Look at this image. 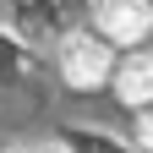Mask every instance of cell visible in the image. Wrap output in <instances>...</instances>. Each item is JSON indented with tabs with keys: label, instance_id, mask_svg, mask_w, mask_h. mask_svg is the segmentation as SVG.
Wrapping results in <instances>:
<instances>
[{
	"label": "cell",
	"instance_id": "obj_1",
	"mask_svg": "<svg viewBox=\"0 0 153 153\" xmlns=\"http://www.w3.org/2000/svg\"><path fill=\"white\" fill-rule=\"evenodd\" d=\"M60 71H66L71 88H99V82H109V71H115L109 44H104V38H88V33L66 38V49H60Z\"/></svg>",
	"mask_w": 153,
	"mask_h": 153
},
{
	"label": "cell",
	"instance_id": "obj_2",
	"mask_svg": "<svg viewBox=\"0 0 153 153\" xmlns=\"http://www.w3.org/2000/svg\"><path fill=\"white\" fill-rule=\"evenodd\" d=\"M148 27H153L148 0H99V33L109 44H142Z\"/></svg>",
	"mask_w": 153,
	"mask_h": 153
},
{
	"label": "cell",
	"instance_id": "obj_3",
	"mask_svg": "<svg viewBox=\"0 0 153 153\" xmlns=\"http://www.w3.org/2000/svg\"><path fill=\"white\" fill-rule=\"evenodd\" d=\"M109 76H115V93H120L126 104H137V109L153 104V55H131V60H120V71H109Z\"/></svg>",
	"mask_w": 153,
	"mask_h": 153
},
{
	"label": "cell",
	"instance_id": "obj_4",
	"mask_svg": "<svg viewBox=\"0 0 153 153\" xmlns=\"http://www.w3.org/2000/svg\"><path fill=\"white\" fill-rule=\"evenodd\" d=\"M137 131H142V142H148V148H153V104H148V109H142V120H137Z\"/></svg>",
	"mask_w": 153,
	"mask_h": 153
}]
</instances>
